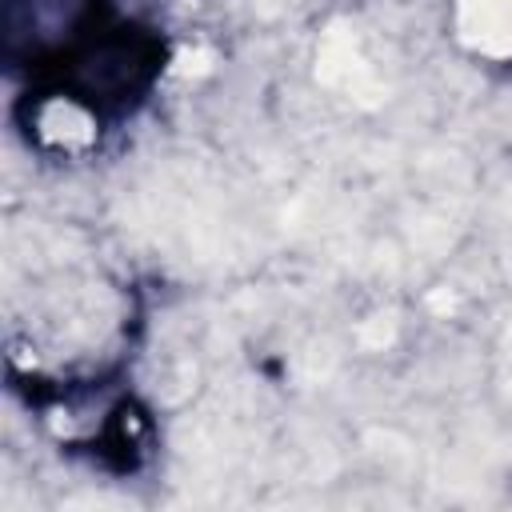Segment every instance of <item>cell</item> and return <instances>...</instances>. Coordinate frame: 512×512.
Returning a JSON list of instances; mask_svg holds the SVG:
<instances>
[{"label":"cell","instance_id":"cell-3","mask_svg":"<svg viewBox=\"0 0 512 512\" xmlns=\"http://www.w3.org/2000/svg\"><path fill=\"white\" fill-rule=\"evenodd\" d=\"M40 124H44L48 136L60 140V144H72V140H88V136H92V132H88L92 124H88V116H84L76 104H52Z\"/></svg>","mask_w":512,"mask_h":512},{"label":"cell","instance_id":"cell-2","mask_svg":"<svg viewBox=\"0 0 512 512\" xmlns=\"http://www.w3.org/2000/svg\"><path fill=\"white\" fill-rule=\"evenodd\" d=\"M320 80L348 92V96H360V100H376L380 96V84H376V72L364 64V56L356 52V44L344 36V32H332L320 48Z\"/></svg>","mask_w":512,"mask_h":512},{"label":"cell","instance_id":"cell-1","mask_svg":"<svg viewBox=\"0 0 512 512\" xmlns=\"http://www.w3.org/2000/svg\"><path fill=\"white\" fill-rule=\"evenodd\" d=\"M456 20L472 48L492 56L512 52V0H456Z\"/></svg>","mask_w":512,"mask_h":512}]
</instances>
